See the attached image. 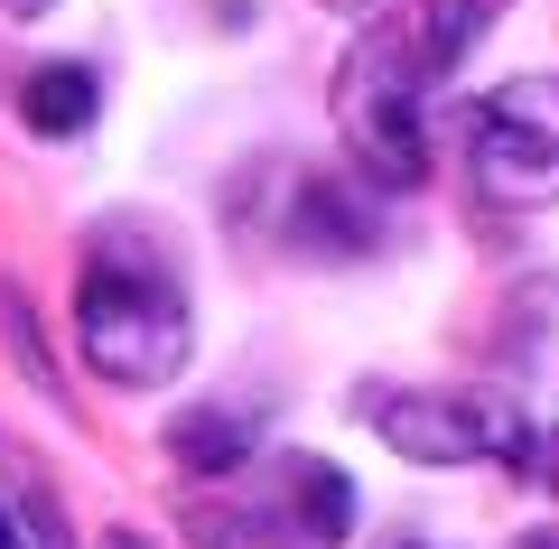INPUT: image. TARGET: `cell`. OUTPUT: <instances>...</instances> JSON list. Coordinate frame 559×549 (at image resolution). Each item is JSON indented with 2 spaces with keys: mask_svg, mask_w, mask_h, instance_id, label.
I'll use <instances>...</instances> for the list:
<instances>
[{
  "mask_svg": "<svg viewBox=\"0 0 559 549\" xmlns=\"http://www.w3.org/2000/svg\"><path fill=\"white\" fill-rule=\"evenodd\" d=\"M75 345L121 392H159V382L187 373V354H197V317H187L178 271L131 224H112L75 271Z\"/></svg>",
  "mask_w": 559,
  "mask_h": 549,
  "instance_id": "1",
  "label": "cell"
},
{
  "mask_svg": "<svg viewBox=\"0 0 559 549\" xmlns=\"http://www.w3.org/2000/svg\"><path fill=\"white\" fill-rule=\"evenodd\" d=\"M429 57L419 38L401 28H364L336 65V131H345V158L364 168V187L382 196H411L429 187Z\"/></svg>",
  "mask_w": 559,
  "mask_h": 549,
  "instance_id": "2",
  "label": "cell"
},
{
  "mask_svg": "<svg viewBox=\"0 0 559 549\" xmlns=\"http://www.w3.org/2000/svg\"><path fill=\"white\" fill-rule=\"evenodd\" d=\"M364 419L411 466H476V456L485 466H513V475L540 466L532 419L503 392H364Z\"/></svg>",
  "mask_w": 559,
  "mask_h": 549,
  "instance_id": "3",
  "label": "cell"
},
{
  "mask_svg": "<svg viewBox=\"0 0 559 549\" xmlns=\"http://www.w3.org/2000/svg\"><path fill=\"white\" fill-rule=\"evenodd\" d=\"M466 168H476V196L503 215L559 205V75H503L466 112Z\"/></svg>",
  "mask_w": 559,
  "mask_h": 549,
  "instance_id": "4",
  "label": "cell"
},
{
  "mask_svg": "<svg viewBox=\"0 0 559 549\" xmlns=\"http://www.w3.org/2000/svg\"><path fill=\"white\" fill-rule=\"evenodd\" d=\"M271 540L280 549H345L355 540V485L326 456H289L271 493Z\"/></svg>",
  "mask_w": 559,
  "mask_h": 549,
  "instance_id": "5",
  "label": "cell"
},
{
  "mask_svg": "<svg viewBox=\"0 0 559 549\" xmlns=\"http://www.w3.org/2000/svg\"><path fill=\"white\" fill-rule=\"evenodd\" d=\"M289 242L318 252V261H355V252L382 242V224H373V205H364L345 177H299V196H289Z\"/></svg>",
  "mask_w": 559,
  "mask_h": 549,
  "instance_id": "6",
  "label": "cell"
},
{
  "mask_svg": "<svg viewBox=\"0 0 559 549\" xmlns=\"http://www.w3.org/2000/svg\"><path fill=\"white\" fill-rule=\"evenodd\" d=\"M94 103H103L94 65H38V75L20 84V121L47 131V140H75L84 121H94Z\"/></svg>",
  "mask_w": 559,
  "mask_h": 549,
  "instance_id": "7",
  "label": "cell"
},
{
  "mask_svg": "<svg viewBox=\"0 0 559 549\" xmlns=\"http://www.w3.org/2000/svg\"><path fill=\"white\" fill-rule=\"evenodd\" d=\"M252 447H261V429L242 410H187V419H168V456H178L187 475H234Z\"/></svg>",
  "mask_w": 559,
  "mask_h": 549,
  "instance_id": "8",
  "label": "cell"
},
{
  "mask_svg": "<svg viewBox=\"0 0 559 549\" xmlns=\"http://www.w3.org/2000/svg\"><path fill=\"white\" fill-rule=\"evenodd\" d=\"M495 20H503V0H429L419 10V57H429V75H457Z\"/></svg>",
  "mask_w": 559,
  "mask_h": 549,
  "instance_id": "9",
  "label": "cell"
},
{
  "mask_svg": "<svg viewBox=\"0 0 559 549\" xmlns=\"http://www.w3.org/2000/svg\"><path fill=\"white\" fill-rule=\"evenodd\" d=\"M0 549H66V530H57V512H47V503H28V522L0 503Z\"/></svg>",
  "mask_w": 559,
  "mask_h": 549,
  "instance_id": "10",
  "label": "cell"
},
{
  "mask_svg": "<svg viewBox=\"0 0 559 549\" xmlns=\"http://www.w3.org/2000/svg\"><path fill=\"white\" fill-rule=\"evenodd\" d=\"M187 540H197V549H252L261 530H242V512H215V503H197V512H187Z\"/></svg>",
  "mask_w": 559,
  "mask_h": 549,
  "instance_id": "11",
  "label": "cell"
},
{
  "mask_svg": "<svg viewBox=\"0 0 559 549\" xmlns=\"http://www.w3.org/2000/svg\"><path fill=\"white\" fill-rule=\"evenodd\" d=\"M103 549H150V540H140V530H112V540H103Z\"/></svg>",
  "mask_w": 559,
  "mask_h": 549,
  "instance_id": "12",
  "label": "cell"
},
{
  "mask_svg": "<svg viewBox=\"0 0 559 549\" xmlns=\"http://www.w3.org/2000/svg\"><path fill=\"white\" fill-rule=\"evenodd\" d=\"M0 10H20V20H38V10H47V0H0Z\"/></svg>",
  "mask_w": 559,
  "mask_h": 549,
  "instance_id": "13",
  "label": "cell"
},
{
  "mask_svg": "<svg viewBox=\"0 0 559 549\" xmlns=\"http://www.w3.org/2000/svg\"><path fill=\"white\" fill-rule=\"evenodd\" d=\"M326 10H382V0H326Z\"/></svg>",
  "mask_w": 559,
  "mask_h": 549,
  "instance_id": "14",
  "label": "cell"
},
{
  "mask_svg": "<svg viewBox=\"0 0 559 549\" xmlns=\"http://www.w3.org/2000/svg\"><path fill=\"white\" fill-rule=\"evenodd\" d=\"M550 485H559V438H550Z\"/></svg>",
  "mask_w": 559,
  "mask_h": 549,
  "instance_id": "15",
  "label": "cell"
},
{
  "mask_svg": "<svg viewBox=\"0 0 559 549\" xmlns=\"http://www.w3.org/2000/svg\"><path fill=\"white\" fill-rule=\"evenodd\" d=\"M392 549H429V540H392Z\"/></svg>",
  "mask_w": 559,
  "mask_h": 549,
  "instance_id": "16",
  "label": "cell"
}]
</instances>
